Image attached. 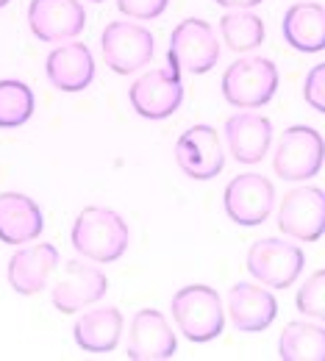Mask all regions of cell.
Segmentation results:
<instances>
[{
	"instance_id": "obj_28",
	"label": "cell",
	"mask_w": 325,
	"mask_h": 361,
	"mask_svg": "<svg viewBox=\"0 0 325 361\" xmlns=\"http://www.w3.org/2000/svg\"><path fill=\"white\" fill-rule=\"evenodd\" d=\"M217 6H223V8H256L259 3H264V0H214Z\"/></svg>"
},
{
	"instance_id": "obj_9",
	"label": "cell",
	"mask_w": 325,
	"mask_h": 361,
	"mask_svg": "<svg viewBox=\"0 0 325 361\" xmlns=\"http://www.w3.org/2000/svg\"><path fill=\"white\" fill-rule=\"evenodd\" d=\"M184 73L170 70V67L145 70L140 78L128 87L131 109L140 114L142 120H153V123L173 117L184 106Z\"/></svg>"
},
{
	"instance_id": "obj_2",
	"label": "cell",
	"mask_w": 325,
	"mask_h": 361,
	"mask_svg": "<svg viewBox=\"0 0 325 361\" xmlns=\"http://www.w3.org/2000/svg\"><path fill=\"white\" fill-rule=\"evenodd\" d=\"M170 314L178 331L195 345L214 342L226 331V319H228L220 292L209 283L181 286L170 300Z\"/></svg>"
},
{
	"instance_id": "obj_12",
	"label": "cell",
	"mask_w": 325,
	"mask_h": 361,
	"mask_svg": "<svg viewBox=\"0 0 325 361\" xmlns=\"http://www.w3.org/2000/svg\"><path fill=\"white\" fill-rule=\"evenodd\" d=\"M176 161L186 178L211 180L226 167V147L211 126H192L176 142Z\"/></svg>"
},
{
	"instance_id": "obj_19",
	"label": "cell",
	"mask_w": 325,
	"mask_h": 361,
	"mask_svg": "<svg viewBox=\"0 0 325 361\" xmlns=\"http://www.w3.org/2000/svg\"><path fill=\"white\" fill-rule=\"evenodd\" d=\"M125 334V319L117 306H90L84 309L75 325H73V339L84 353L106 356L117 350L120 339Z\"/></svg>"
},
{
	"instance_id": "obj_27",
	"label": "cell",
	"mask_w": 325,
	"mask_h": 361,
	"mask_svg": "<svg viewBox=\"0 0 325 361\" xmlns=\"http://www.w3.org/2000/svg\"><path fill=\"white\" fill-rule=\"evenodd\" d=\"M303 100L314 109L325 114V61L323 64H314L309 73H306V81H303Z\"/></svg>"
},
{
	"instance_id": "obj_5",
	"label": "cell",
	"mask_w": 325,
	"mask_h": 361,
	"mask_svg": "<svg viewBox=\"0 0 325 361\" xmlns=\"http://www.w3.org/2000/svg\"><path fill=\"white\" fill-rule=\"evenodd\" d=\"M325 164V139L312 126H289L281 131L273 153V173L281 180L303 183L320 176Z\"/></svg>"
},
{
	"instance_id": "obj_17",
	"label": "cell",
	"mask_w": 325,
	"mask_h": 361,
	"mask_svg": "<svg viewBox=\"0 0 325 361\" xmlns=\"http://www.w3.org/2000/svg\"><path fill=\"white\" fill-rule=\"evenodd\" d=\"M223 139H226V147H228L233 161L259 164L267 159V153L273 147V123H270V117H264L253 109H242L226 120Z\"/></svg>"
},
{
	"instance_id": "obj_13",
	"label": "cell",
	"mask_w": 325,
	"mask_h": 361,
	"mask_svg": "<svg viewBox=\"0 0 325 361\" xmlns=\"http://www.w3.org/2000/svg\"><path fill=\"white\" fill-rule=\"evenodd\" d=\"M59 264H61V256H59L56 245H50V242L31 245L28 242V245H20V250L8 259L6 281L17 295L31 298L50 286V278L56 275Z\"/></svg>"
},
{
	"instance_id": "obj_8",
	"label": "cell",
	"mask_w": 325,
	"mask_h": 361,
	"mask_svg": "<svg viewBox=\"0 0 325 361\" xmlns=\"http://www.w3.org/2000/svg\"><path fill=\"white\" fill-rule=\"evenodd\" d=\"M306 267V253L286 239H259L247 247L245 256V270L253 275V281L270 286V289H289L295 281L303 275Z\"/></svg>"
},
{
	"instance_id": "obj_18",
	"label": "cell",
	"mask_w": 325,
	"mask_h": 361,
	"mask_svg": "<svg viewBox=\"0 0 325 361\" xmlns=\"http://www.w3.org/2000/svg\"><path fill=\"white\" fill-rule=\"evenodd\" d=\"M97 64L90 45L84 42H61L56 45L45 59V75L53 84V90L75 94L92 87Z\"/></svg>"
},
{
	"instance_id": "obj_6",
	"label": "cell",
	"mask_w": 325,
	"mask_h": 361,
	"mask_svg": "<svg viewBox=\"0 0 325 361\" xmlns=\"http://www.w3.org/2000/svg\"><path fill=\"white\" fill-rule=\"evenodd\" d=\"M217 61H220V42L214 37V28L206 20L186 17L173 28L170 47H167L170 70L189 73V75H206L214 70Z\"/></svg>"
},
{
	"instance_id": "obj_20",
	"label": "cell",
	"mask_w": 325,
	"mask_h": 361,
	"mask_svg": "<svg viewBox=\"0 0 325 361\" xmlns=\"http://www.w3.org/2000/svg\"><path fill=\"white\" fill-rule=\"evenodd\" d=\"M45 231L42 209L23 192H0V242L20 247L37 242Z\"/></svg>"
},
{
	"instance_id": "obj_1",
	"label": "cell",
	"mask_w": 325,
	"mask_h": 361,
	"mask_svg": "<svg viewBox=\"0 0 325 361\" xmlns=\"http://www.w3.org/2000/svg\"><path fill=\"white\" fill-rule=\"evenodd\" d=\"M70 245L87 262L111 264L125 256L131 245V228L120 212L109 206H87L73 220Z\"/></svg>"
},
{
	"instance_id": "obj_11",
	"label": "cell",
	"mask_w": 325,
	"mask_h": 361,
	"mask_svg": "<svg viewBox=\"0 0 325 361\" xmlns=\"http://www.w3.org/2000/svg\"><path fill=\"white\" fill-rule=\"evenodd\" d=\"M278 231L295 242H320L325 236V189L295 186L278 203Z\"/></svg>"
},
{
	"instance_id": "obj_26",
	"label": "cell",
	"mask_w": 325,
	"mask_h": 361,
	"mask_svg": "<svg viewBox=\"0 0 325 361\" xmlns=\"http://www.w3.org/2000/svg\"><path fill=\"white\" fill-rule=\"evenodd\" d=\"M170 8V0H117V11L131 20H159Z\"/></svg>"
},
{
	"instance_id": "obj_3",
	"label": "cell",
	"mask_w": 325,
	"mask_h": 361,
	"mask_svg": "<svg viewBox=\"0 0 325 361\" xmlns=\"http://www.w3.org/2000/svg\"><path fill=\"white\" fill-rule=\"evenodd\" d=\"M278 67L267 56H242L223 73L220 92L233 109H264L278 94Z\"/></svg>"
},
{
	"instance_id": "obj_7",
	"label": "cell",
	"mask_w": 325,
	"mask_h": 361,
	"mask_svg": "<svg viewBox=\"0 0 325 361\" xmlns=\"http://www.w3.org/2000/svg\"><path fill=\"white\" fill-rule=\"evenodd\" d=\"M100 53L111 73L134 75L153 61L156 39L153 34L134 20H114L100 34Z\"/></svg>"
},
{
	"instance_id": "obj_22",
	"label": "cell",
	"mask_w": 325,
	"mask_h": 361,
	"mask_svg": "<svg viewBox=\"0 0 325 361\" xmlns=\"http://www.w3.org/2000/svg\"><path fill=\"white\" fill-rule=\"evenodd\" d=\"M281 361H325V328L320 322H286L278 336Z\"/></svg>"
},
{
	"instance_id": "obj_25",
	"label": "cell",
	"mask_w": 325,
	"mask_h": 361,
	"mask_svg": "<svg viewBox=\"0 0 325 361\" xmlns=\"http://www.w3.org/2000/svg\"><path fill=\"white\" fill-rule=\"evenodd\" d=\"M295 309L303 317H312L317 322H325V267L312 272L295 295Z\"/></svg>"
},
{
	"instance_id": "obj_24",
	"label": "cell",
	"mask_w": 325,
	"mask_h": 361,
	"mask_svg": "<svg viewBox=\"0 0 325 361\" xmlns=\"http://www.w3.org/2000/svg\"><path fill=\"white\" fill-rule=\"evenodd\" d=\"M37 111L34 90L20 78H0V128H23Z\"/></svg>"
},
{
	"instance_id": "obj_21",
	"label": "cell",
	"mask_w": 325,
	"mask_h": 361,
	"mask_svg": "<svg viewBox=\"0 0 325 361\" xmlns=\"http://www.w3.org/2000/svg\"><path fill=\"white\" fill-rule=\"evenodd\" d=\"M283 42L298 53L325 50V6L314 0L292 3L281 20Z\"/></svg>"
},
{
	"instance_id": "obj_29",
	"label": "cell",
	"mask_w": 325,
	"mask_h": 361,
	"mask_svg": "<svg viewBox=\"0 0 325 361\" xmlns=\"http://www.w3.org/2000/svg\"><path fill=\"white\" fill-rule=\"evenodd\" d=\"M8 3H11V0H0V8H3V6H8Z\"/></svg>"
},
{
	"instance_id": "obj_4",
	"label": "cell",
	"mask_w": 325,
	"mask_h": 361,
	"mask_svg": "<svg viewBox=\"0 0 325 361\" xmlns=\"http://www.w3.org/2000/svg\"><path fill=\"white\" fill-rule=\"evenodd\" d=\"M109 292V278L94 262L73 259L59 264L50 283V303L61 314H78L90 306H97Z\"/></svg>"
},
{
	"instance_id": "obj_23",
	"label": "cell",
	"mask_w": 325,
	"mask_h": 361,
	"mask_svg": "<svg viewBox=\"0 0 325 361\" xmlns=\"http://www.w3.org/2000/svg\"><path fill=\"white\" fill-rule=\"evenodd\" d=\"M220 34L233 53H250L264 45V20L250 8H231L220 17Z\"/></svg>"
},
{
	"instance_id": "obj_15",
	"label": "cell",
	"mask_w": 325,
	"mask_h": 361,
	"mask_svg": "<svg viewBox=\"0 0 325 361\" xmlns=\"http://www.w3.org/2000/svg\"><path fill=\"white\" fill-rule=\"evenodd\" d=\"M28 28L39 42H70L87 28V11L81 0H31Z\"/></svg>"
},
{
	"instance_id": "obj_16",
	"label": "cell",
	"mask_w": 325,
	"mask_h": 361,
	"mask_svg": "<svg viewBox=\"0 0 325 361\" xmlns=\"http://www.w3.org/2000/svg\"><path fill=\"white\" fill-rule=\"evenodd\" d=\"M178 339L159 309H140L131 317L125 356L131 361H167L176 356Z\"/></svg>"
},
{
	"instance_id": "obj_30",
	"label": "cell",
	"mask_w": 325,
	"mask_h": 361,
	"mask_svg": "<svg viewBox=\"0 0 325 361\" xmlns=\"http://www.w3.org/2000/svg\"><path fill=\"white\" fill-rule=\"evenodd\" d=\"M90 3H103V0H90Z\"/></svg>"
},
{
	"instance_id": "obj_14",
	"label": "cell",
	"mask_w": 325,
	"mask_h": 361,
	"mask_svg": "<svg viewBox=\"0 0 325 361\" xmlns=\"http://www.w3.org/2000/svg\"><path fill=\"white\" fill-rule=\"evenodd\" d=\"M278 300L270 286L239 281L228 289L226 298V314L239 334H262L267 331L278 317Z\"/></svg>"
},
{
	"instance_id": "obj_10",
	"label": "cell",
	"mask_w": 325,
	"mask_h": 361,
	"mask_svg": "<svg viewBox=\"0 0 325 361\" xmlns=\"http://www.w3.org/2000/svg\"><path fill=\"white\" fill-rule=\"evenodd\" d=\"M223 209L233 226L256 228L270 220L276 209V186L267 176L239 173L226 183Z\"/></svg>"
}]
</instances>
